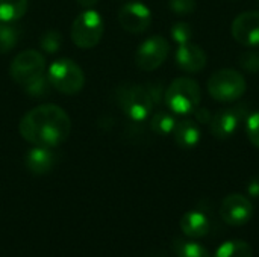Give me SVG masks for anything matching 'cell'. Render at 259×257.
Masks as SVG:
<instances>
[{"label": "cell", "mask_w": 259, "mask_h": 257, "mask_svg": "<svg viewBox=\"0 0 259 257\" xmlns=\"http://www.w3.org/2000/svg\"><path fill=\"white\" fill-rule=\"evenodd\" d=\"M211 118H212V114L206 108H197L194 111V121L197 124H209Z\"/></svg>", "instance_id": "4316f807"}, {"label": "cell", "mask_w": 259, "mask_h": 257, "mask_svg": "<svg viewBox=\"0 0 259 257\" xmlns=\"http://www.w3.org/2000/svg\"><path fill=\"white\" fill-rule=\"evenodd\" d=\"M247 192L252 197H259V177H255L250 180V183L247 185Z\"/></svg>", "instance_id": "83f0119b"}, {"label": "cell", "mask_w": 259, "mask_h": 257, "mask_svg": "<svg viewBox=\"0 0 259 257\" xmlns=\"http://www.w3.org/2000/svg\"><path fill=\"white\" fill-rule=\"evenodd\" d=\"M247 83L244 76L232 68L215 71L208 79V92L215 101L232 103L244 95Z\"/></svg>", "instance_id": "277c9868"}, {"label": "cell", "mask_w": 259, "mask_h": 257, "mask_svg": "<svg viewBox=\"0 0 259 257\" xmlns=\"http://www.w3.org/2000/svg\"><path fill=\"white\" fill-rule=\"evenodd\" d=\"M27 11V0H0V21H17Z\"/></svg>", "instance_id": "d6986e66"}, {"label": "cell", "mask_w": 259, "mask_h": 257, "mask_svg": "<svg viewBox=\"0 0 259 257\" xmlns=\"http://www.w3.org/2000/svg\"><path fill=\"white\" fill-rule=\"evenodd\" d=\"M196 6V0H170V9L178 15H191Z\"/></svg>", "instance_id": "484cf974"}, {"label": "cell", "mask_w": 259, "mask_h": 257, "mask_svg": "<svg viewBox=\"0 0 259 257\" xmlns=\"http://www.w3.org/2000/svg\"><path fill=\"white\" fill-rule=\"evenodd\" d=\"M115 100L124 115L135 123L144 121L150 115L155 105L149 89L137 83H126L118 86L115 91Z\"/></svg>", "instance_id": "3957f363"}, {"label": "cell", "mask_w": 259, "mask_h": 257, "mask_svg": "<svg viewBox=\"0 0 259 257\" xmlns=\"http://www.w3.org/2000/svg\"><path fill=\"white\" fill-rule=\"evenodd\" d=\"M170 53V44L164 36L155 35L141 42L135 53V64L143 71L159 68Z\"/></svg>", "instance_id": "ba28073f"}, {"label": "cell", "mask_w": 259, "mask_h": 257, "mask_svg": "<svg viewBox=\"0 0 259 257\" xmlns=\"http://www.w3.org/2000/svg\"><path fill=\"white\" fill-rule=\"evenodd\" d=\"M175 126H176V120L167 111H158L156 114H153V117L150 120L152 132L159 136H167V135L173 133Z\"/></svg>", "instance_id": "ffe728a7"}, {"label": "cell", "mask_w": 259, "mask_h": 257, "mask_svg": "<svg viewBox=\"0 0 259 257\" xmlns=\"http://www.w3.org/2000/svg\"><path fill=\"white\" fill-rule=\"evenodd\" d=\"M18 130L29 144L53 148L68 138L71 120L62 108L46 103L26 112L20 120Z\"/></svg>", "instance_id": "6da1fadb"}, {"label": "cell", "mask_w": 259, "mask_h": 257, "mask_svg": "<svg viewBox=\"0 0 259 257\" xmlns=\"http://www.w3.org/2000/svg\"><path fill=\"white\" fill-rule=\"evenodd\" d=\"M103 32L105 23L100 14L93 9H85L71 24V41L79 48H93L100 42Z\"/></svg>", "instance_id": "52a82bcc"}, {"label": "cell", "mask_w": 259, "mask_h": 257, "mask_svg": "<svg viewBox=\"0 0 259 257\" xmlns=\"http://www.w3.org/2000/svg\"><path fill=\"white\" fill-rule=\"evenodd\" d=\"M181 230L188 239H200L209 233L211 223L205 214L199 211H190L181 218Z\"/></svg>", "instance_id": "9a60e30c"}, {"label": "cell", "mask_w": 259, "mask_h": 257, "mask_svg": "<svg viewBox=\"0 0 259 257\" xmlns=\"http://www.w3.org/2000/svg\"><path fill=\"white\" fill-rule=\"evenodd\" d=\"M175 61L178 67L185 73H199L206 67V53L205 50L193 42L179 44V48L176 50Z\"/></svg>", "instance_id": "4fadbf2b"}, {"label": "cell", "mask_w": 259, "mask_h": 257, "mask_svg": "<svg viewBox=\"0 0 259 257\" xmlns=\"http://www.w3.org/2000/svg\"><path fill=\"white\" fill-rule=\"evenodd\" d=\"M238 62L244 71L258 73L259 71V52L258 50H246L240 55Z\"/></svg>", "instance_id": "7402d4cb"}, {"label": "cell", "mask_w": 259, "mask_h": 257, "mask_svg": "<svg viewBox=\"0 0 259 257\" xmlns=\"http://www.w3.org/2000/svg\"><path fill=\"white\" fill-rule=\"evenodd\" d=\"M202 100V91L199 83L191 77L175 79L164 94V101L167 108L178 115L193 114Z\"/></svg>", "instance_id": "7a4b0ae2"}, {"label": "cell", "mask_w": 259, "mask_h": 257, "mask_svg": "<svg viewBox=\"0 0 259 257\" xmlns=\"http://www.w3.org/2000/svg\"><path fill=\"white\" fill-rule=\"evenodd\" d=\"M171 135H173L175 142L178 144V147H181L184 150L194 148L200 142V138H202L200 127L194 120L176 121V126H175Z\"/></svg>", "instance_id": "2e32d148"}, {"label": "cell", "mask_w": 259, "mask_h": 257, "mask_svg": "<svg viewBox=\"0 0 259 257\" xmlns=\"http://www.w3.org/2000/svg\"><path fill=\"white\" fill-rule=\"evenodd\" d=\"M246 133L249 141L259 148V111L250 114L246 121Z\"/></svg>", "instance_id": "d4e9b609"}, {"label": "cell", "mask_w": 259, "mask_h": 257, "mask_svg": "<svg viewBox=\"0 0 259 257\" xmlns=\"http://www.w3.org/2000/svg\"><path fill=\"white\" fill-rule=\"evenodd\" d=\"M47 80L50 86H53L56 91L67 95H73L83 88L85 74L74 61L62 58L55 61L49 67Z\"/></svg>", "instance_id": "5b68a950"}, {"label": "cell", "mask_w": 259, "mask_h": 257, "mask_svg": "<svg viewBox=\"0 0 259 257\" xmlns=\"http://www.w3.org/2000/svg\"><path fill=\"white\" fill-rule=\"evenodd\" d=\"M18 29L8 23V21H0V53H8L17 45L18 41Z\"/></svg>", "instance_id": "44dd1931"}, {"label": "cell", "mask_w": 259, "mask_h": 257, "mask_svg": "<svg viewBox=\"0 0 259 257\" xmlns=\"http://www.w3.org/2000/svg\"><path fill=\"white\" fill-rule=\"evenodd\" d=\"M234 39L244 47L259 45V11H247L240 14L231 27Z\"/></svg>", "instance_id": "8fae6325"}, {"label": "cell", "mask_w": 259, "mask_h": 257, "mask_svg": "<svg viewBox=\"0 0 259 257\" xmlns=\"http://www.w3.org/2000/svg\"><path fill=\"white\" fill-rule=\"evenodd\" d=\"M118 21L126 32L143 33L152 24V12L141 2H127L118 11Z\"/></svg>", "instance_id": "30bf717a"}, {"label": "cell", "mask_w": 259, "mask_h": 257, "mask_svg": "<svg viewBox=\"0 0 259 257\" xmlns=\"http://www.w3.org/2000/svg\"><path fill=\"white\" fill-rule=\"evenodd\" d=\"M39 44H41V48H42L44 52H47V53H55V52H58V48H59L61 44H62V36H61V33L56 32V30H49V32H46V33L42 35Z\"/></svg>", "instance_id": "cb8c5ba5"}, {"label": "cell", "mask_w": 259, "mask_h": 257, "mask_svg": "<svg viewBox=\"0 0 259 257\" xmlns=\"http://www.w3.org/2000/svg\"><path fill=\"white\" fill-rule=\"evenodd\" d=\"M171 38L178 42V44H185V42H190L191 36H193V30H191V26L188 23H184V21H179V23H175L171 26Z\"/></svg>", "instance_id": "603a6c76"}, {"label": "cell", "mask_w": 259, "mask_h": 257, "mask_svg": "<svg viewBox=\"0 0 259 257\" xmlns=\"http://www.w3.org/2000/svg\"><path fill=\"white\" fill-rule=\"evenodd\" d=\"M80 6H83L85 9H90V8H93L99 0H76Z\"/></svg>", "instance_id": "f1b7e54d"}, {"label": "cell", "mask_w": 259, "mask_h": 257, "mask_svg": "<svg viewBox=\"0 0 259 257\" xmlns=\"http://www.w3.org/2000/svg\"><path fill=\"white\" fill-rule=\"evenodd\" d=\"M212 257H253V248L246 241H228L215 250Z\"/></svg>", "instance_id": "ac0fdd59"}, {"label": "cell", "mask_w": 259, "mask_h": 257, "mask_svg": "<svg viewBox=\"0 0 259 257\" xmlns=\"http://www.w3.org/2000/svg\"><path fill=\"white\" fill-rule=\"evenodd\" d=\"M44 71H46L44 56L32 48L18 53L12 59L9 67L11 77L14 79L15 83H18L24 89L41 80L44 77Z\"/></svg>", "instance_id": "8992f818"}, {"label": "cell", "mask_w": 259, "mask_h": 257, "mask_svg": "<svg viewBox=\"0 0 259 257\" xmlns=\"http://www.w3.org/2000/svg\"><path fill=\"white\" fill-rule=\"evenodd\" d=\"M243 108H226L220 109L215 115H212L209 121V130L214 138L217 139H228L231 138L243 120Z\"/></svg>", "instance_id": "7c38bea8"}, {"label": "cell", "mask_w": 259, "mask_h": 257, "mask_svg": "<svg viewBox=\"0 0 259 257\" xmlns=\"http://www.w3.org/2000/svg\"><path fill=\"white\" fill-rule=\"evenodd\" d=\"M258 3H259V0H258Z\"/></svg>", "instance_id": "f546056e"}, {"label": "cell", "mask_w": 259, "mask_h": 257, "mask_svg": "<svg viewBox=\"0 0 259 257\" xmlns=\"http://www.w3.org/2000/svg\"><path fill=\"white\" fill-rule=\"evenodd\" d=\"M173 251L176 257H212L206 247L191 239L178 238L173 241Z\"/></svg>", "instance_id": "e0dca14e"}, {"label": "cell", "mask_w": 259, "mask_h": 257, "mask_svg": "<svg viewBox=\"0 0 259 257\" xmlns=\"http://www.w3.org/2000/svg\"><path fill=\"white\" fill-rule=\"evenodd\" d=\"M253 215L252 201L243 194H231L220 204L222 220L232 227H241L250 221Z\"/></svg>", "instance_id": "9c48e42d"}, {"label": "cell", "mask_w": 259, "mask_h": 257, "mask_svg": "<svg viewBox=\"0 0 259 257\" xmlns=\"http://www.w3.org/2000/svg\"><path fill=\"white\" fill-rule=\"evenodd\" d=\"M26 168L36 176H42L52 171L56 164V153L49 147H35L30 148L24 158Z\"/></svg>", "instance_id": "5bb4252c"}]
</instances>
